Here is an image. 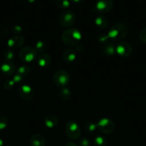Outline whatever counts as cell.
Returning <instances> with one entry per match:
<instances>
[{
  "mask_svg": "<svg viewBox=\"0 0 146 146\" xmlns=\"http://www.w3.org/2000/svg\"><path fill=\"white\" fill-rule=\"evenodd\" d=\"M82 39V34L75 28H69L62 34V41L65 45L74 46L78 45Z\"/></svg>",
  "mask_w": 146,
  "mask_h": 146,
  "instance_id": "1",
  "label": "cell"
},
{
  "mask_svg": "<svg viewBox=\"0 0 146 146\" xmlns=\"http://www.w3.org/2000/svg\"><path fill=\"white\" fill-rule=\"evenodd\" d=\"M128 32V27L124 23H116L109 30L107 34L109 38L113 41H119L127 36Z\"/></svg>",
  "mask_w": 146,
  "mask_h": 146,
  "instance_id": "2",
  "label": "cell"
},
{
  "mask_svg": "<svg viewBox=\"0 0 146 146\" xmlns=\"http://www.w3.org/2000/svg\"><path fill=\"white\" fill-rule=\"evenodd\" d=\"M53 81L57 86L66 88V86H68L70 82V74L65 70H58L54 73Z\"/></svg>",
  "mask_w": 146,
  "mask_h": 146,
  "instance_id": "3",
  "label": "cell"
},
{
  "mask_svg": "<svg viewBox=\"0 0 146 146\" xmlns=\"http://www.w3.org/2000/svg\"><path fill=\"white\" fill-rule=\"evenodd\" d=\"M76 21V16L74 11L70 9L65 10L60 14L59 17V23L65 28L71 27Z\"/></svg>",
  "mask_w": 146,
  "mask_h": 146,
  "instance_id": "4",
  "label": "cell"
},
{
  "mask_svg": "<svg viewBox=\"0 0 146 146\" xmlns=\"http://www.w3.org/2000/svg\"><path fill=\"white\" fill-rule=\"evenodd\" d=\"M65 132L67 137L72 140H77L81 135V130L78 124L73 121H70L65 125Z\"/></svg>",
  "mask_w": 146,
  "mask_h": 146,
  "instance_id": "5",
  "label": "cell"
},
{
  "mask_svg": "<svg viewBox=\"0 0 146 146\" xmlns=\"http://www.w3.org/2000/svg\"><path fill=\"white\" fill-rule=\"evenodd\" d=\"M37 56V51L33 47L24 46L19 51V58L23 62L31 63L34 61Z\"/></svg>",
  "mask_w": 146,
  "mask_h": 146,
  "instance_id": "6",
  "label": "cell"
},
{
  "mask_svg": "<svg viewBox=\"0 0 146 146\" xmlns=\"http://www.w3.org/2000/svg\"><path fill=\"white\" fill-rule=\"evenodd\" d=\"M97 128L104 134H110L115 130V123L110 118H102L97 124Z\"/></svg>",
  "mask_w": 146,
  "mask_h": 146,
  "instance_id": "7",
  "label": "cell"
},
{
  "mask_svg": "<svg viewBox=\"0 0 146 146\" xmlns=\"http://www.w3.org/2000/svg\"><path fill=\"white\" fill-rule=\"evenodd\" d=\"M115 51L121 57H128L133 53V47L126 41H120L116 45Z\"/></svg>",
  "mask_w": 146,
  "mask_h": 146,
  "instance_id": "8",
  "label": "cell"
},
{
  "mask_svg": "<svg viewBox=\"0 0 146 146\" xmlns=\"http://www.w3.org/2000/svg\"><path fill=\"white\" fill-rule=\"evenodd\" d=\"M113 7V0H97L94 4V10L100 14L109 12Z\"/></svg>",
  "mask_w": 146,
  "mask_h": 146,
  "instance_id": "9",
  "label": "cell"
},
{
  "mask_svg": "<svg viewBox=\"0 0 146 146\" xmlns=\"http://www.w3.org/2000/svg\"><path fill=\"white\" fill-rule=\"evenodd\" d=\"M18 94L21 99L24 101H31L34 98L35 92L30 86L24 84L19 88Z\"/></svg>",
  "mask_w": 146,
  "mask_h": 146,
  "instance_id": "10",
  "label": "cell"
},
{
  "mask_svg": "<svg viewBox=\"0 0 146 146\" xmlns=\"http://www.w3.org/2000/svg\"><path fill=\"white\" fill-rule=\"evenodd\" d=\"M25 42V39L21 35H15L11 37L7 41V45L11 48H18L22 46Z\"/></svg>",
  "mask_w": 146,
  "mask_h": 146,
  "instance_id": "11",
  "label": "cell"
},
{
  "mask_svg": "<svg viewBox=\"0 0 146 146\" xmlns=\"http://www.w3.org/2000/svg\"><path fill=\"white\" fill-rule=\"evenodd\" d=\"M16 71L15 64L12 61H5L1 66V71L6 76H11Z\"/></svg>",
  "mask_w": 146,
  "mask_h": 146,
  "instance_id": "12",
  "label": "cell"
},
{
  "mask_svg": "<svg viewBox=\"0 0 146 146\" xmlns=\"http://www.w3.org/2000/svg\"><path fill=\"white\" fill-rule=\"evenodd\" d=\"M37 58V64L41 68H47L51 63V56L47 53H42Z\"/></svg>",
  "mask_w": 146,
  "mask_h": 146,
  "instance_id": "13",
  "label": "cell"
},
{
  "mask_svg": "<svg viewBox=\"0 0 146 146\" xmlns=\"http://www.w3.org/2000/svg\"><path fill=\"white\" fill-rule=\"evenodd\" d=\"M76 58V51L73 48H67L62 53V59L66 63L74 62Z\"/></svg>",
  "mask_w": 146,
  "mask_h": 146,
  "instance_id": "14",
  "label": "cell"
},
{
  "mask_svg": "<svg viewBox=\"0 0 146 146\" xmlns=\"http://www.w3.org/2000/svg\"><path fill=\"white\" fill-rule=\"evenodd\" d=\"M31 146H45V139L42 135L39 133L34 134L30 139Z\"/></svg>",
  "mask_w": 146,
  "mask_h": 146,
  "instance_id": "15",
  "label": "cell"
},
{
  "mask_svg": "<svg viewBox=\"0 0 146 146\" xmlns=\"http://www.w3.org/2000/svg\"><path fill=\"white\" fill-rule=\"evenodd\" d=\"M44 125H45L47 128H52L58 125L59 119L56 115L50 114V115H47V116L44 118Z\"/></svg>",
  "mask_w": 146,
  "mask_h": 146,
  "instance_id": "16",
  "label": "cell"
},
{
  "mask_svg": "<svg viewBox=\"0 0 146 146\" xmlns=\"http://www.w3.org/2000/svg\"><path fill=\"white\" fill-rule=\"evenodd\" d=\"M94 23L98 28L107 29L109 26V19L104 15H98L94 19Z\"/></svg>",
  "mask_w": 146,
  "mask_h": 146,
  "instance_id": "17",
  "label": "cell"
},
{
  "mask_svg": "<svg viewBox=\"0 0 146 146\" xmlns=\"http://www.w3.org/2000/svg\"><path fill=\"white\" fill-rule=\"evenodd\" d=\"M102 52L104 54V55L107 56H112L115 54V46L112 42H108L107 44L102 45Z\"/></svg>",
  "mask_w": 146,
  "mask_h": 146,
  "instance_id": "18",
  "label": "cell"
},
{
  "mask_svg": "<svg viewBox=\"0 0 146 146\" xmlns=\"http://www.w3.org/2000/svg\"><path fill=\"white\" fill-rule=\"evenodd\" d=\"M59 95H60V98L64 101H67L71 98L72 93L70 90L67 88H63L61 89L59 92Z\"/></svg>",
  "mask_w": 146,
  "mask_h": 146,
  "instance_id": "19",
  "label": "cell"
},
{
  "mask_svg": "<svg viewBox=\"0 0 146 146\" xmlns=\"http://www.w3.org/2000/svg\"><path fill=\"white\" fill-rule=\"evenodd\" d=\"M30 72H31V69L27 66H21L17 70V74L22 76L23 77H26L27 76H28Z\"/></svg>",
  "mask_w": 146,
  "mask_h": 146,
  "instance_id": "20",
  "label": "cell"
},
{
  "mask_svg": "<svg viewBox=\"0 0 146 146\" xmlns=\"http://www.w3.org/2000/svg\"><path fill=\"white\" fill-rule=\"evenodd\" d=\"M94 146H106L107 145V140L102 135H97L94 138Z\"/></svg>",
  "mask_w": 146,
  "mask_h": 146,
  "instance_id": "21",
  "label": "cell"
},
{
  "mask_svg": "<svg viewBox=\"0 0 146 146\" xmlns=\"http://www.w3.org/2000/svg\"><path fill=\"white\" fill-rule=\"evenodd\" d=\"M47 48V44L43 41H38L35 44L34 46V49L37 51V52H43Z\"/></svg>",
  "mask_w": 146,
  "mask_h": 146,
  "instance_id": "22",
  "label": "cell"
},
{
  "mask_svg": "<svg viewBox=\"0 0 146 146\" xmlns=\"http://www.w3.org/2000/svg\"><path fill=\"white\" fill-rule=\"evenodd\" d=\"M55 4L58 8L62 9H67L70 5V2L69 0H56Z\"/></svg>",
  "mask_w": 146,
  "mask_h": 146,
  "instance_id": "23",
  "label": "cell"
},
{
  "mask_svg": "<svg viewBox=\"0 0 146 146\" xmlns=\"http://www.w3.org/2000/svg\"><path fill=\"white\" fill-rule=\"evenodd\" d=\"M4 61H12L14 58V53L12 50L7 49L6 50L3 54Z\"/></svg>",
  "mask_w": 146,
  "mask_h": 146,
  "instance_id": "24",
  "label": "cell"
},
{
  "mask_svg": "<svg viewBox=\"0 0 146 146\" xmlns=\"http://www.w3.org/2000/svg\"><path fill=\"white\" fill-rule=\"evenodd\" d=\"M84 128H85L87 132H89V133L94 132V131L96 130V128H97V125L94 124V123L88 121V122L86 123L85 125H84Z\"/></svg>",
  "mask_w": 146,
  "mask_h": 146,
  "instance_id": "25",
  "label": "cell"
},
{
  "mask_svg": "<svg viewBox=\"0 0 146 146\" xmlns=\"http://www.w3.org/2000/svg\"><path fill=\"white\" fill-rule=\"evenodd\" d=\"M110 39L109 38V36L107 34H101L97 36V41H98L100 43H101L102 45L110 42Z\"/></svg>",
  "mask_w": 146,
  "mask_h": 146,
  "instance_id": "26",
  "label": "cell"
},
{
  "mask_svg": "<svg viewBox=\"0 0 146 146\" xmlns=\"http://www.w3.org/2000/svg\"><path fill=\"white\" fill-rule=\"evenodd\" d=\"M8 118L6 116H0V131H2V130L5 129L7 128V125H8Z\"/></svg>",
  "mask_w": 146,
  "mask_h": 146,
  "instance_id": "27",
  "label": "cell"
},
{
  "mask_svg": "<svg viewBox=\"0 0 146 146\" xmlns=\"http://www.w3.org/2000/svg\"><path fill=\"white\" fill-rule=\"evenodd\" d=\"M139 38L140 41L146 44V27L143 28L139 34Z\"/></svg>",
  "mask_w": 146,
  "mask_h": 146,
  "instance_id": "28",
  "label": "cell"
},
{
  "mask_svg": "<svg viewBox=\"0 0 146 146\" xmlns=\"http://www.w3.org/2000/svg\"><path fill=\"white\" fill-rule=\"evenodd\" d=\"M14 84H15V83L14 82V81H13L12 79L7 80V81H6L5 83H4V88L7 90H9V89H11V88H13V86H14Z\"/></svg>",
  "mask_w": 146,
  "mask_h": 146,
  "instance_id": "29",
  "label": "cell"
},
{
  "mask_svg": "<svg viewBox=\"0 0 146 146\" xmlns=\"http://www.w3.org/2000/svg\"><path fill=\"white\" fill-rule=\"evenodd\" d=\"M24 78V77H23L22 76L19 75V74H14V76H13L12 80L14 81V82L15 83V84H20V83L22 82Z\"/></svg>",
  "mask_w": 146,
  "mask_h": 146,
  "instance_id": "30",
  "label": "cell"
},
{
  "mask_svg": "<svg viewBox=\"0 0 146 146\" xmlns=\"http://www.w3.org/2000/svg\"><path fill=\"white\" fill-rule=\"evenodd\" d=\"M79 145L80 146H90L91 143L90 141L87 138H82L79 141Z\"/></svg>",
  "mask_w": 146,
  "mask_h": 146,
  "instance_id": "31",
  "label": "cell"
},
{
  "mask_svg": "<svg viewBox=\"0 0 146 146\" xmlns=\"http://www.w3.org/2000/svg\"><path fill=\"white\" fill-rule=\"evenodd\" d=\"M22 31H23L22 27H20V26L19 25H16L11 28V31H12L14 34H15L16 35H19V34H20L21 32H22Z\"/></svg>",
  "mask_w": 146,
  "mask_h": 146,
  "instance_id": "32",
  "label": "cell"
},
{
  "mask_svg": "<svg viewBox=\"0 0 146 146\" xmlns=\"http://www.w3.org/2000/svg\"><path fill=\"white\" fill-rule=\"evenodd\" d=\"M9 30L7 28H1L0 29V35L5 36L8 34Z\"/></svg>",
  "mask_w": 146,
  "mask_h": 146,
  "instance_id": "33",
  "label": "cell"
},
{
  "mask_svg": "<svg viewBox=\"0 0 146 146\" xmlns=\"http://www.w3.org/2000/svg\"><path fill=\"white\" fill-rule=\"evenodd\" d=\"M64 146H78V145L74 142H67V143L64 145Z\"/></svg>",
  "mask_w": 146,
  "mask_h": 146,
  "instance_id": "34",
  "label": "cell"
},
{
  "mask_svg": "<svg viewBox=\"0 0 146 146\" xmlns=\"http://www.w3.org/2000/svg\"><path fill=\"white\" fill-rule=\"evenodd\" d=\"M71 1H73L74 3H75V4H79V3L82 2L84 0H71Z\"/></svg>",
  "mask_w": 146,
  "mask_h": 146,
  "instance_id": "35",
  "label": "cell"
},
{
  "mask_svg": "<svg viewBox=\"0 0 146 146\" xmlns=\"http://www.w3.org/2000/svg\"><path fill=\"white\" fill-rule=\"evenodd\" d=\"M3 145H4V141H3L2 139L0 138V146H3Z\"/></svg>",
  "mask_w": 146,
  "mask_h": 146,
  "instance_id": "36",
  "label": "cell"
},
{
  "mask_svg": "<svg viewBox=\"0 0 146 146\" xmlns=\"http://www.w3.org/2000/svg\"><path fill=\"white\" fill-rule=\"evenodd\" d=\"M26 1L29 3H34L35 1V0H26Z\"/></svg>",
  "mask_w": 146,
  "mask_h": 146,
  "instance_id": "37",
  "label": "cell"
},
{
  "mask_svg": "<svg viewBox=\"0 0 146 146\" xmlns=\"http://www.w3.org/2000/svg\"><path fill=\"white\" fill-rule=\"evenodd\" d=\"M0 82H1V78H0Z\"/></svg>",
  "mask_w": 146,
  "mask_h": 146,
  "instance_id": "38",
  "label": "cell"
},
{
  "mask_svg": "<svg viewBox=\"0 0 146 146\" xmlns=\"http://www.w3.org/2000/svg\"><path fill=\"white\" fill-rule=\"evenodd\" d=\"M9 146H11V145H9Z\"/></svg>",
  "mask_w": 146,
  "mask_h": 146,
  "instance_id": "39",
  "label": "cell"
}]
</instances>
